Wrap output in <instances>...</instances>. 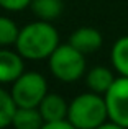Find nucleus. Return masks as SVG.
<instances>
[{
	"mask_svg": "<svg viewBox=\"0 0 128 129\" xmlns=\"http://www.w3.org/2000/svg\"><path fill=\"white\" fill-rule=\"evenodd\" d=\"M41 129H77L69 119H61V121H49L41 126Z\"/></svg>",
	"mask_w": 128,
	"mask_h": 129,
	"instance_id": "nucleus-16",
	"label": "nucleus"
},
{
	"mask_svg": "<svg viewBox=\"0 0 128 129\" xmlns=\"http://www.w3.org/2000/svg\"><path fill=\"white\" fill-rule=\"evenodd\" d=\"M15 44L22 57L41 60L49 57L59 46V33L51 23L41 20L23 26Z\"/></svg>",
	"mask_w": 128,
	"mask_h": 129,
	"instance_id": "nucleus-1",
	"label": "nucleus"
},
{
	"mask_svg": "<svg viewBox=\"0 0 128 129\" xmlns=\"http://www.w3.org/2000/svg\"><path fill=\"white\" fill-rule=\"evenodd\" d=\"M20 29L13 20L7 16H0V46H10L15 44L18 39Z\"/></svg>",
	"mask_w": 128,
	"mask_h": 129,
	"instance_id": "nucleus-14",
	"label": "nucleus"
},
{
	"mask_svg": "<svg viewBox=\"0 0 128 129\" xmlns=\"http://www.w3.org/2000/svg\"><path fill=\"white\" fill-rule=\"evenodd\" d=\"M39 111L43 114L45 123L49 121H61V119H67V111H69V105L66 103V100L61 95L56 93H48L43 101L39 103Z\"/></svg>",
	"mask_w": 128,
	"mask_h": 129,
	"instance_id": "nucleus-8",
	"label": "nucleus"
},
{
	"mask_svg": "<svg viewBox=\"0 0 128 129\" xmlns=\"http://www.w3.org/2000/svg\"><path fill=\"white\" fill-rule=\"evenodd\" d=\"M102 43L103 39H102L100 31L95 28H89V26L77 28L69 36V44L74 46L77 51H80L82 54H92L95 51H99Z\"/></svg>",
	"mask_w": 128,
	"mask_h": 129,
	"instance_id": "nucleus-6",
	"label": "nucleus"
},
{
	"mask_svg": "<svg viewBox=\"0 0 128 129\" xmlns=\"http://www.w3.org/2000/svg\"><path fill=\"white\" fill-rule=\"evenodd\" d=\"M112 66L123 77H128V36H122L115 41L110 52Z\"/></svg>",
	"mask_w": 128,
	"mask_h": 129,
	"instance_id": "nucleus-11",
	"label": "nucleus"
},
{
	"mask_svg": "<svg viewBox=\"0 0 128 129\" xmlns=\"http://www.w3.org/2000/svg\"><path fill=\"white\" fill-rule=\"evenodd\" d=\"M23 72V57L18 51L0 49V83H13Z\"/></svg>",
	"mask_w": 128,
	"mask_h": 129,
	"instance_id": "nucleus-7",
	"label": "nucleus"
},
{
	"mask_svg": "<svg viewBox=\"0 0 128 129\" xmlns=\"http://www.w3.org/2000/svg\"><path fill=\"white\" fill-rule=\"evenodd\" d=\"M95 129H126V127H123V126H120V124H117V123H113V121H110V123H103V124H100L99 127H95Z\"/></svg>",
	"mask_w": 128,
	"mask_h": 129,
	"instance_id": "nucleus-17",
	"label": "nucleus"
},
{
	"mask_svg": "<svg viewBox=\"0 0 128 129\" xmlns=\"http://www.w3.org/2000/svg\"><path fill=\"white\" fill-rule=\"evenodd\" d=\"M45 124L39 108H22L18 106L13 114L12 126L15 129H41Z\"/></svg>",
	"mask_w": 128,
	"mask_h": 129,
	"instance_id": "nucleus-10",
	"label": "nucleus"
},
{
	"mask_svg": "<svg viewBox=\"0 0 128 129\" xmlns=\"http://www.w3.org/2000/svg\"><path fill=\"white\" fill-rule=\"evenodd\" d=\"M113 82H115L113 72L102 66L90 69L86 77V83L89 87V90L94 91V93H99V95H105Z\"/></svg>",
	"mask_w": 128,
	"mask_h": 129,
	"instance_id": "nucleus-9",
	"label": "nucleus"
},
{
	"mask_svg": "<svg viewBox=\"0 0 128 129\" xmlns=\"http://www.w3.org/2000/svg\"><path fill=\"white\" fill-rule=\"evenodd\" d=\"M67 119L77 129H95L109 119L105 98L99 93H82L69 103Z\"/></svg>",
	"mask_w": 128,
	"mask_h": 129,
	"instance_id": "nucleus-2",
	"label": "nucleus"
},
{
	"mask_svg": "<svg viewBox=\"0 0 128 129\" xmlns=\"http://www.w3.org/2000/svg\"><path fill=\"white\" fill-rule=\"evenodd\" d=\"M16 103L13 100L12 93L0 88V129H5L12 126L13 114L16 111Z\"/></svg>",
	"mask_w": 128,
	"mask_h": 129,
	"instance_id": "nucleus-13",
	"label": "nucleus"
},
{
	"mask_svg": "<svg viewBox=\"0 0 128 129\" xmlns=\"http://www.w3.org/2000/svg\"><path fill=\"white\" fill-rule=\"evenodd\" d=\"M109 119L128 129V77L115 79L105 95Z\"/></svg>",
	"mask_w": 128,
	"mask_h": 129,
	"instance_id": "nucleus-5",
	"label": "nucleus"
},
{
	"mask_svg": "<svg viewBox=\"0 0 128 129\" xmlns=\"http://www.w3.org/2000/svg\"><path fill=\"white\" fill-rule=\"evenodd\" d=\"M48 59L51 74L61 82H76L86 72V54L69 43L59 44Z\"/></svg>",
	"mask_w": 128,
	"mask_h": 129,
	"instance_id": "nucleus-3",
	"label": "nucleus"
},
{
	"mask_svg": "<svg viewBox=\"0 0 128 129\" xmlns=\"http://www.w3.org/2000/svg\"><path fill=\"white\" fill-rule=\"evenodd\" d=\"M31 10L38 18L45 21L56 20L62 13V0H31Z\"/></svg>",
	"mask_w": 128,
	"mask_h": 129,
	"instance_id": "nucleus-12",
	"label": "nucleus"
},
{
	"mask_svg": "<svg viewBox=\"0 0 128 129\" xmlns=\"http://www.w3.org/2000/svg\"><path fill=\"white\" fill-rule=\"evenodd\" d=\"M12 93L16 106L38 108L43 98L48 95L46 79L38 72H23L12 83Z\"/></svg>",
	"mask_w": 128,
	"mask_h": 129,
	"instance_id": "nucleus-4",
	"label": "nucleus"
},
{
	"mask_svg": "<svg viewBox=\"0 0 128 129\" xmlns=\"http://www.w3.org/2000/svg\"><path fill=\"white\" fill-rule=\"evenodd\" d=\"M31 5V0H0V7L8 12H22Z\"/></svg>",
	"mask_w": 128,
	"mask_h": 129,
	"instance_id": "nucleus-15",
	"label": "nucleus"
}]
</instances>
